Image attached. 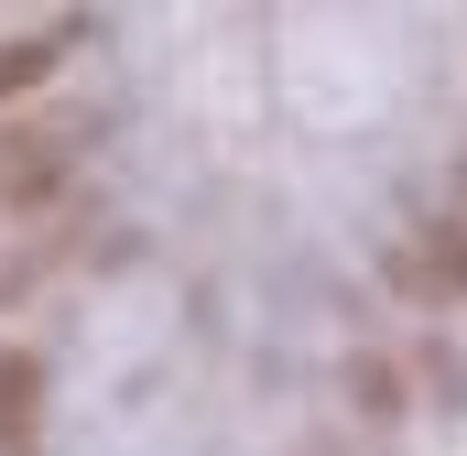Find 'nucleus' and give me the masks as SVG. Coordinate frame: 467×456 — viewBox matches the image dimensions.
Segmentation results:
<instances>
[{"mask_svg": "<svg viewBox=\"0 0 467 456\" xmlns=\"http://www.w3.org/2000/svg\"><path fill=\"white\" fill-rule=\"evenodd\" d=\"M88 152H99L88 109H11L0 119V218L88 207Z\"/></svg>", "mask_w": 467, "mask_h": 456, "instance_id": "1", "label": "nucleus"}, {"mask_svg": "<svg viewBox=\"0 0 467 456\" xmlns=\"http://www.w3.org/2000/svg\"><path fill=\"white\" fill-rule=\"evenodd\" d=\"M66 44H77L66 22H44V33H22V44H0V98H33V88L66 66Z\"/></svg>", "mask_w": 467, "mask_h": 456, "instance_id": "3", "label": "nucleus"}, {"mask_svg": "<svg viewBox=\"0 0 467 456\" xmlns=\"http://www.w3.org/2000/svg\"><path fill=\"white\" fill-rule=\"evenodd\" d=\"M348 402L369 413V424H402V380H391L380 358H348Z\"/></svg>", "mask_w": 467, "mask_h": 456, "instance_id": "5", "label": "nucleus"}, {"mask_svg": "<svg viewBox=\"0 0 467 456\" xmlns=\"http://www.w3.org/2000/svg\"><path fill=\"white\" fill-rule=\"evenodd\" d=\"M33 402H44L33 358H0V456H22V446H33Z\"/></svg>", "mask_w": 467, "mask_h": 456, "instance_id": "4", "label": "nucleus"}, {"mask_svg": "<svg viewBox=\"0 0 467 456\" xmlns=\"http://www.w3.org/2000/svg\"><path fill=\"white\" fill-rule=\"evenodd\" d=\"M380 272L413 305H467V218H413L402 239H380Z\"/></svg>", "mask_w": 467, "mask_h": 456, "instance_id": "2", "label": "nucleus"}]
</instances>
